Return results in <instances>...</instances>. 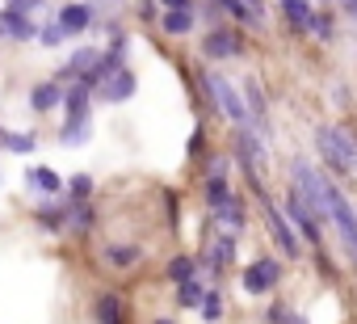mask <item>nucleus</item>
Here are the masks:
<instances>
[{
	"label": "nucleus",
	"instance_id": "9",
	"mask_svg": "<svg viewBox=\"0 0 357 324\" xmlns=\"http://www.w3.org/2000/svg\"><path fill=\"white\" fill-rule=\"evenodd\" d=\"M89 135H93V122H89V118H63L59 143H63V147H80V143H84Z\"/></svg>",
	"mask_w": 357,
	"mask_h": 324
},
{
	"label": "nucleus",
	"instance_id": "17",
	"mask_svg": "<svg viewBox=\"0 0 357 324\" xmlns=\"http://www.w3.org/2000/svg\"><path fill=\"white\" fill-rule=\"evenodd\" d=\"M231 249H236L231 236H215V240H211V265H227V261H231Z\"/></svg>",
	"mask_w": 357,
	"mask_h": 324
},
{
	"label": "nucleus",
	"instance_id": "5",
	"mask_svg": "<svg viewBox=\"0 0 357 324\" xmlns=\"http://www.w3.org/2000/svg\"><path fill=\"white\" fill-rule=\"evenodd\" d=\"M97 89H101V101H109V105H118V101H126V97L135 93V76H130V72L122 68V72H114L109 80H101Z\"/></svg>",
	"mask_w": 357,
	"mask_h": 324
},
{
	"label": "nucleus",
	"instance_id": "28",
	"mask_svg": "<svg viewBox=\"0 0 357 324\" xmlns=\"http://www.w3.org/2000/svg\"><path fill=\"white\" fill-rule=\"evenodd\" d=\"M155 324H172V320H155Z\"/></svg>",
	"mask_w": 357,
	"mask_h": 324
},
{
	"label": "nucleus",
	"instance_id": "21",
	"mask_svg": "<svg viewBox=\"0 0 357 324\" xmlns=\"http://www.w3.org/2000/svg\"><path fill=\"white\" fill-rule=\"evenodd\" d=\"M89 194H93V177H89V173H76V177H72V198L80 202V198H89Z\"/></svg>",
	"mask_w": 357,
	"mask_h": 324
},
{
	"label": "nucleus",
	"instance_id": "11",
	"mask_svg": "<svg viewBox=\"0 0 357 324\" xmlns=\"http://www.w3.org/2000/svg\"><path fill=\"white\" fill-rule=\"evenodd\" d=\"M265 219H269V232L278 236V244H282V249H286V253L294 257V253H298V240H294V232L286 228V219H282V215H278L273 207H265Z\"/></svg>",
	"mask_w": 357,
	"mask_h": 324
},
{
	"label": "nucleus",
	"instance_id": "20",
	"mask_svg": "<svg viewBox=\"0 0 357 324\" xmlns=\"http://www.w3.org/2000/svg\"><path fill=\"white\" fill-rule=\"evenodd\" d=\"M63 38H68V30H63L59 22H51V26H43V30H38V43H43V47H59Z\"/></svg>",
	"mask_w": 357,
	"mask_h": 324
},
{
	"label": "nucleus",
	"instance_id": "3",
	"mask_svg": "<svg viewBox=\"0 0 357 324\" xmlns=\"http://www.w3.org/2000/svg\"><path fill=\"white\" fill-rule=\"evenodd\" d=\"M319 143H324V152H328V160L336 169H353L357 165V147L340 135V131H328V135H319Z\"/></svg>",
	"mask_w": 357,
	"mask_h": 324
},
{
	"label": "nucleus",
	"instance_id": "7",
	"mask_svg": "<svg viewBox=\"0 0 357 324\" xmlns=\"http://www.w3.org/2000/svg\"><path fill=\"white\" fill-rule=\"evenodd\" d=\"M332 219H336V228H340V236L349 240V249L357 253V215H353V207L340 198V194H332Z\"/></svg>",
	"mask_w": 357,
	"mask_h": 324
},
{
	"label": "nucleus",
	"instance_id": "8",
	"mask_svg": "<svg viewBox=\"0 0 357 324\" xmlns=\"http://www.w3.org/2000/svg\"><path fill=\"white\" fill-rule=\"evenodd\" d=\"M55 22H59L68 34H80V30H89V22H93V9H89V5H63Z\"/></svg>",
	"mask_w": 357,
	"mask_h": 324
},
{
	"label": "nucleus",
	"instance_id": "22",
	"mask_svg": "<svg viewBox=\"0 0 357 324\" xmlns=\"http://www.w3.org/2000/svg\"><path fill=\"white\" fill-rule=\"evenodd\" d=\"M109 261H114V265H130V261H139V249H122V244H114V249H109Z\"/></svg>",
	"mask_w": 357,
	"mask_h": 324
},
{
	"label": "nucleus",
	"instance_id": "14",
	"mask_svg": "<svg viewBox=\"0 0 357 324\" xmlns=\"http://www.w3.org/2000/svg\"><path fill=\"white\" fill-rule=\"evenodd\" d=\"M236 51H240V43H236L231 34H223V30L206 38V55H215V59H219V55H236Z\"/></svg>",
	"mask_w": 357,
	"mask_h": 324
},
{
	"label": "nucleus",
	"instance_id": "4",
	"mask_svg": "<svg viewBox=\"0 0 357 324\" xmlns=\"http://www.w3.org/2000/svg\"><path fill=\"white\" fill-rule=\"evenodd\" d=\"M0 34H5V38H13V43H26V38H38V30H34V22H30L26 13H17V9H5V13H0Z\"/></svg>",
	"mask_w": 357,
	"mask_h": 324
},
{
	"label": "nucleus",
	"instance_id": "18",
	"mask_svg": "<svg viewBox=\"0 0 357 324\" xmlns=\"http://www.w3.org/2000/svg\"><path fill=\"white\" fill-rule=\"evenodd\" d=\"M168 278H172V282H181V286L194 282V261H190V257H176V261L168 265Z\"/></svg>",
	"mask_w": 357,
	"mask_h": 324
},
{
	"label": "nucleus",
	"instance_id": "2",
	"mask_svg": "<svg viewBox=\"0 0 357 324\" xmlns=\"http://www.w3.org/2000/svg\"><path fill=\"white\" fill-rule=\"evenodd\" d=\"M206 89L215 93V101H219V110L231 118V122H244L248 118V110H244V101L236 97V89L223 80V76H215V72H206Z\"/></svg>",
	"mask_w": 357,
	"mask_h": 324
},
{
	"label": "nucleus",
	"instance_id": "27",
	"mask_svg": "<svg viewBox=\"0 0 357 324\" xmlns=\"http://www.w3.org/2000/svg\"><path fill=\"white\" fill-rule=\"evenodd\" d=\"M168 13H190V0H164Z\"/></svg>",
	"mask_w": 357,
	"mask_h": 324
},
{
	"label": "nucleus",
	"instance_id": "25",
	"mask_svg": "<svg viewBox=\"0 0 357 324\" xmlns=\"http://www.w3.org/2000/svg\"><path fill=\"white\" fill-rule=\"evenodd\" d=\"M38 5H43V0H13V5H9V9H17V13H26V17H30V13H34Z\"/></svg>",
	"mask_w": 357,
	"mask_h": 324
},
{
	"label": "nucleus",
	"instance_id": "19",
	"mask_svg": "<svg viewBox=\"0 0 357 324\" xmlns=\"http://www.w3.org/2000/svg\"><path fill=\"white\" fill-rule=\"evenodd\" d=\"M190 26H194V13H168L164 17V30L168 34H190Z\"/></svg>",
	"mask_w": 357,
	"mask_h": 324
},
{
	"label": "nucleus",
	"instance_id": "16",
	"mask_svg": "<svg viewBox=\"0 0 357 324\" xmlns=\"http://www.w3.org/2000/svg\"><path fill=\"white\" fill-rule=\"evenodd\" d=\"M34 143H38V139H34L30 131H22V135H17V131H5V139H0V147H9V152H34Z\"/></svg>",
	"mask_w": 357,
	"mask_h": 324
},
{
	"label": "nucleus",
	"instance_id": "23",
	"mask_svg": "<svg viewBox=\"0 0 357 324\" xmlns=\"http://www.w3.org/2000/svg\"><path fill=\"white\" fill-rule=\"evenodd\" d=\"M202 299H206V295H202L198 282H185V286H181V303H185V307H198Z\"/></svg>",
	"mask_w": 357,
	"mask_h": 324
},
{
	"label": "nucleus",
	"instance_id": "13",
	"mask_svg": "<svg viewBox=\"0 0 357 324\" xmlns=\"http://www.w3.org/2000/svg\"><path fill=\"white\" fill-rule=\"evenodd\" d=\"M97 320H101V324H122V303H118V295H101V299H97Z\"/></svg>",
	"mask_w": 357,
	"mask_h": 324
},
{
	"label": "nucleus",
	"instance_id": "15",
	"mask_svg": "<svg viewBox=\"0 0 357 324\" xmlns=\"http://www.w3.org/2000/svg\"><path fill=\"white\" fill-rule=\"evenodd\" d=\"M282 9L290 13V22H294V26H303V30H307V26H315V17H311V9H307V0H282Z\"/></svg>",
	"mask_w": 357,
	"mask_h": 324
},
{
	"label": "nucleus",
	"instance_id": "29",
	"mask_svg": "<svg viewBox=\"0 0 357 324\" xmlns=\"http://www.w3.org/2000/svg\"><path fill=\"white\" fill-rule=\"evenodd\" d=\"M0 139H5V131H0Z\"/></svg>",
	"mask_w": 357,
	"mask_h": 324
},
{
	"label": "nucleus",
	"instance_id": "26",
	"mask_svg": "<svg viewBox=\"0 0 357 324\" xmlns=\"http://www.w3.org/2000/svg\"><path fill=\"white\" fill-rule=\"evenodd\" d=\"M219 5H223V9H231V13H240V17H252V13L240 5V0H219Z\"/></svg>",
	"mask_w": 357,
	"mask_h": 324
},
{
	"label": "nucleus",
	"instance_id": "6",
	"mask_svg": "<svg viewBox=\"0 0 357 324\" xmlns=\"http://www.w3.org/2000/svg\"><path fill=\"white\" fill-rule=\"evenodd\" d=\"M63 89H59V80H43V84H34L30 89V105L38 110V114H51L55 105H63Z\"/></svg>",
	"mask_w": 357,
	"mask_h": 324
},
{
	"label": "nucleus",
	"instance_id": "1",
	"mask_svg": "<svg viewBox=\"0 0 357 324\" xmlns=\"http://www.w3.org/2000/svg\"><path fill=\"white\" fill-rule=\"evenodd\" d=\"M294 194L311 207V215H332V190L315 177V169H307V165L294 169Z\"/></svg>",
	"mask_w": 357,
	"mask_h": 324
},
{
	"label": "nucleus",
	"instance_id": "10",
	"mask_svg": "<svg viewBox=\"0 0 357 324\" xmlns=\"http://www.w3.org/2000/svg\"><path fill=\"white\" fill-rule=\"evenodd\" d=\"M273 282H278V265H273V261H257V265L244 274V286H248V290H269Z\"/></svg>",
	"mask_w": 357,
	"mask_h": 324
},
{
	"label": "nucleus",
	"instance_id": "24",
	"mask_svg": "<svg viewBox=\"0 0 357 324\" xmlns=\"http://www.w3.org/2000/svg\"><path fill=\"white\" fill-rule=\"evenodd\" d=\"M202 316H206V320H219V316H223V299H219V295H206V299H202Z\"/></svg>",
	"mask_w": 357,
	"mask_h": 324
},
{
	"label": "nucleus",
	"instance_id": "12",
	"mask_svg": "<svg viewBox=\"0 0 357 324\" xmlns=\"http://www.w3.org/2000/svg\"><path fill=\"white\" fill-rule=\"evenodd\" d=\"M30 186H34V190H43V194H51V198L63 190L59 173H55V169H47V165H34V169H30Z\"/></svg>",
	"mask_w": 357,
	"mask_h": 324
}]
</instances>
